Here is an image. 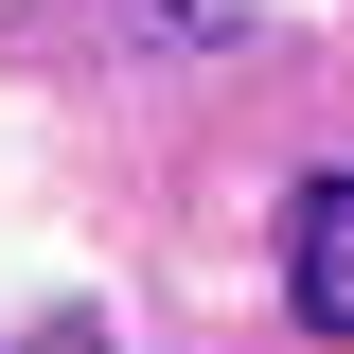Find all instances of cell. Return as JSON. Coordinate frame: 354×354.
<instances>
[{"instance_id": "1", "label": "cell", "mask_w": 354, "mask_h": 354, "mask_svg": "<svg viewBox=\"0 0 354 354\" xmlns=\"http://www.w3.org/2000/svg\"><path fill=\"white\" fill-rule=\"evenodd\" d=\"M283 301H301V337H354V177H301V213H283Z\"/></svg>"}, {"instance_id": "2", "label": "cell", "mask_w": 354, "mask_h": 354, "mask_svg": "<svg viewBox=\"0 0 354 354\" xmlns=\"http://www.w3.org/2000/svg\"><path fill=\"white\" fill-rule=\"evenodd\" d=\"M18 354H106V337H88V319H71V337H18Z\"/></svg>"}]
</instances>
